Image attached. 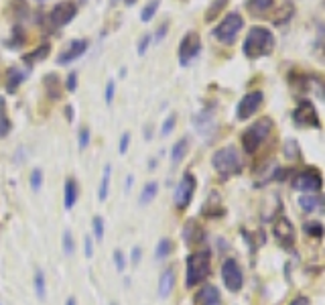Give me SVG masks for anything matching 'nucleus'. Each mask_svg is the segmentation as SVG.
Here are the masks:
<instances>
[{
  "label": "nucleus",
  "instance_id": "nucleus-4",
  "mask_svg": "<svg viewBox=\"0 0 325 305\" xmlns=\"http://www.w3.org/2000/svg\"><path fill=\"white\" fill-rule=\"evenodd\" d=\"M242 29H244V17L240 12H228V15L215 25L213 37L218 39L222 45H234Z\"/></svg>",
  "mask_w": 325,
  "mask_h": 305
},
{
  "label": "nucleus",
  "instance_id": "nucleus-25",
  "mask_svg": "<svg viewBox=\"0 0 325 305\" xmlns=\"http://www.w3.org/2000/svg\"><path fill=\"white\" fill-rule=\"evenodd\" d=\"M157 193H159V183L157 181H148L142 191H140V196H139V203L140 205H148L155 198H157Z\"/></svg>",
  "mask_w": 325,
  "mask_h": 305
},
{
  "label": "nucleus",
  "instance_id": "nucleus-19",
  "mask_svg": "<svg viewBox=\"0 0 325 305\" xmlns=\"http://www.w3.org/2000/svg\"><path fill=\"white\" fill-rule=\"evenodd\" d=\"M24 77H26V72H23L19 67H10L6 72V92L15 94L19 90V86L24 81Z\"/></svg>",
  "mask_w": 325,
  "mask_h": 305
},
{
  "label": "nucleus",
  "instance_id": "nucleus-29",
  "mask_svg": "<svg viewBox=\"0 0 325 305\" xmlns=\"http://www.w3.org/2000/svg\"><path fill=\"white\" fill-rule=\"evenodd\" d=\"M171 253H173V242L169 238H161L157 242V248H155V256L159 260H162V258H167Z\"/></svg>",
  "mask_w": 325,
  "mask_h": 305
},
{
  "label": "nucleus",
  "instance_id": "nucleus-40",
  "mask_svg": "<svg viewBox=\"0 0 325 305\" xmlns=\"http://www.w3.org/2000/svg\"><path fill=\"white\" fill-rule=\"evenodd\" d=\"M114 265H116V271H118V273H124V269H126V258H124V253H122V251H114Z\"/></svg>",
  "mask_w": 325,
  "mask_h": 305
},
{
  "label": "nucleus",
  "instance_id": "nucleus-36",
  "mask_svg": "<svg viewBox=\"0 0 325 305\" xmlns=\"http://www.w3.org/2000/svg\"><path fill=\"white\" fill-rule=\"evenodd\" d=\"M175 124H177V114H175V112H171V114L167 116V120L162 122V128H161V136H169V134H171V130L175 128Z\"/></svg>",
  "mask_w": 325,
  "mask_h": 305
},
{
  "label": "nucleus",
  "instance_id": "nucleus-38",
  "mask_svg": "<svg viewBox=\"0 0 325 305\" xmlns=\"http://www.w3.org/2000/svg\"><path fill=\"white\" fill-rule=\"evenodd\" d=\"M41 185H43V171L35 169V171L31 173V187H33V191H39Z\"/></svg>",
  "mask_w": 325,
  "mask_h": 305
},
{
  "label": "nucleus",
  "instance_id": "nucleus-13",
  "mask_svg": "<svg viewBox=\"0 0 325 305\" xmlns=\"http://www.w3.org/2000/svg\"><path fill=\"white\" fill-rule=\"evenodd\" d=\"M273 234H275V238L280 242V246H284V248H289V246L295 244V228H293L291 220L287 216H279L275 220Z\"/></svg>",
  "mask_w": 325,
  "mask_h": 305
},
{
  "label": "nucleus",
  "instance_id": "nucleus-8",
  "mask_svg": "<svg viewBox=\"0 0 325 305\" xmlns=\"http://www.w3.org/2000/svg\"><path fill=\"white\" fill-rule=\"evenodd\" d=\"M199 51H201V37L195 31L185 33V37L179 43V63L187 67L199 55Z\"/></svg>",
  "mask_w": 325,
  "mask_h": 305
},
{
  "label": "nucleus",
  "instance_id": "nucleus-21",
  "mask_svg": "<svg viewBox=\"0 0 325 305\" xmlns=\"http://www.w3.org/2000/svg\"><path fill=\"white\" fill-rule=\"evenodd\" d=\"M77 196H79V191H77V181H75V179H67V181H65V193H63L65 210H71V207L75 205Z\"/></svg>",
  "mask_w": 325,
  "mask_h": 305
},
{
  "label": "nucleus",
  "instance_id": "nucleus-54",
  "mask_svg": "<svg viewBox=\"0 0 325 305\" xmlns=\"http://www.w3.org/2000/svg\"><path fill=\"white\" fill-rule=\"evenodd\" d=\"M112 305H116V303H112Z\"/></svg>",
  "mask_w": 325,
  "mask_h": 305
},
{
  "label": "nucleus",
  "instance_id": "nucleus-42",
  "mask_svg": "<svg viewBox=\"0 0 325 305\" xmlns=\"http://www.w3.org/2000/svg\"><path fill=\"white\" fill-rule=\"evenodd\" d=\"M77 138H79V149H86V147L90 145V128H88V127L79 128V134H77Z\"/></svg>",
  "mask_w": 325,
  "mask_h": 305
},
{
  "label": "nucleus",
  "instance_id": "nucleus-51",
  "mask_svg": "<svg viewBox=\"0 0 325 305\" xmlns=\"http://www.w3.org/2000/svg\"><path fill=\"white\" fill-rule=\"evenodd\" d=\"M65 305H77V301H75V297H70V299H67V303Z\"/></svg>",
  "mask_w": 325,
  "mask_h": 305
},
{
  "label": "nucleus",
  "instance_id": "nucleus-45",
  "mask_svg": "<svg viewBox=\"0 0 325 305\" xmlns=\"http://www.w3.org/2000/svg\"><path fill=\"white\" fill-rule=\"evenodd\" d=\"M284 155H287V157L299 155V147H297V141H287V143H284Z\"/></svg>",
  "mask_w": 325,
  "mask_h": 305
},
{
  "label": "nucleus",
  "instance_id": "nucleus-1",
  "mask_svg": "<svg viewBox=\"0 0 325 305\" xmlns=\"http://www.w3.org/2000/svg\"><path fill=\"white\" fill-rule=\"evenodd\" d=\"M275 45H277V39L273 31L266 29V26H252L246 39H244L242 53L246 59H260L273 53Z\"/></svg>",
  "mask_w": 325,
  "mask_h": 305
},
{
  "label": "nucleus",
  "instance_id": "nucleus-22",
  "mask_svg": "<svg viewBox=\"0 0 325 305\" xmlns=\"http://www.w3.org/2000/svg\"><path fill=\"white\" fill-rule=\"evenodd\" d=\"M49 53H51V45H49V43H43V45H39L37 49L24 53L23 61H24L26 65H33V63H37V61H43Z\"/></svg>",
  "mask_w": 325,
  "mask_h": 305
},
{
  "label": "nucleus",
  "instance_id": "nucleus-49",
  "mask_svg": "<svg viewBox=\"0 0 325 305\" xmlns=\"http://www.w3.org/2000/svg\"><path fill=\"white\" fill-rule=\"evenodd\" d=\"M140 256H142V251H140V246H134V248H132V258H130L134 267H137V265H139V260H140Z\"/></svg>",
  "mask_w": 325,
  "mask_h": 305
},
{
  "label": "nucleus",
  "instance_id": "nucleus-34",
  "mask_svg": "<svg viewBox=\"0 0 325 305\" xmlns=\"http://www.w3.org/2000/svg\"><path fill=\"white\" fill-rule=\"evenodd\" d=\"M63 253L67 254V256H71L73 253H75V240H73V236H71V232L70 230H65L63 232Z\"/></svg>",
  "mask_w": 325,
  "mask_h": 305
},
{
  "label": "nucleus",
  "instance_id": "nucleus-52",
  "mask_svg": "<svg viewBox=\"0 0 325 305\" xmlns=\"http://www.w3.org/2000/svg\"><path fill=\"white\" fill-rule=\"evenodd\" d=\"M65 110H67V118H70V120H71V110H73V108H71V106H67Z\"/></svg>",
  "mask_w": 325,
  "mask_h": 305
},
{
  "label": "nucleus",
  "instance_id": "nucleus-7",
  "mask_svg": "<svg viewBox=\"0 0 325 305\" xmlns=\"http://www.w3.org/2000/svg\"><path fill=\"white\" fill-rule=\"evenodd\" d=\"M77 15V4L71 0H61L59 4H55L49 12V25L53 29H61V26L70 25Z\"/></svg>",
  "mask_w": 325,
  "mask_h": 305
},
{
  "label": "nucleus",
  "instance_id": "nucleus-48",
  "mask_svg": "<svg viewBox=\"0 0 325 305\" xmlns=\"http://www.w3.org/2000/svg\"><path fill=\"white\" fill-rule=\"evenodd\" d=\"M65 88H67V92H75V88H77V74H70V76H67Z\"/></svg>",
  "mask_w": 325,
  "mask_h": 305
},
{
  "label": "nucleus",
  "instance_id": "nucleus-26",
  "mask_svg": "<svg viewBox=\"0 0 325 305\" xmlns=\"http://www.w3.org/2000/svg\"><path fill=\"white\" fill-rule=\"evenodd\" d=\"M110 177H112V167H110V165H106L104 173H102L100 187H98V200H100V202H106L108 193H110Z\"/></svg>",
  "mask_w": 325,
  "mask_h": 305
},
{
  "label": "nucleus",
  "instance_id": "nucleus-20",
  "mask_svg": "<svg viewBox=\"0 0 325 305\" xmlns=\"http://www.w3.org/2000/svg\"><path fill=\"white\" fill-rule=\"evenodd\" d=\"M43 88H45V94L49 96L51 100H57L61 96V81H59V76L55 74H47L43 77Z\"/></svg>",
  "mask_w": 325,
  "mask_h": 305
},
{
  "label": "nucleus",
  "instance_id": "nucleus-3",
  "mask_svg": "<svg viewBox=\"0 0 325 305\" xmlns=\"http://www.w3.org/2000/svg\"><path fill=\"white\" fill-rule=\"evenodd\" d=\"M270 130H273V120L270 118H260L256 120L252 127H248L242 132V147L248 155H254L256 151L260 149V145L268 138Z\"/></svg>",
  "mask_w": 325,
  "mask_h": 305
},
{
  "label": "nucleus",
  "instance_id": "nucleus-32",
  "mask_svg": "<svg viewBox=\"0 0 325 305\" xmlns=\"http://www.w3.org/2000/svg\"><path fill=\"white\" fill-rule=\"evenodd\" d=\"M226 4H228V0H213L211 2V6L208 8V15H206V21L209 23V21H213L215 17L220 15V12L226 8Z\"/></svg>",
  "mask_w": 325,
  "mask_h": 305
},
{
  "label": "nucleus",
  "instance_id": "nucleus-15",
  "mask_svg": "<svg viewBox=\"0 0 325 305\" xmlns=\"http://www.w3.org/2000/svg\"><path fill=\"white\" fill-rule=\"evenodd\" d=\"M193 124H195V130L203 136H209L215 130V118L209 110H201L199 114L193 116Z\"/></svg>",
  "mask_w": 325,
  "mask_h": 305
},
{
  "label": "nucleus",
  "instance_id": "nucleus-53",
  "mask_svg": "<svg viewBox=\"0 0 325 305\" xmlns=\"http://www.w3.org/2000/svg\"><path fill=\"white\" fill-rule=\"evenodd\" d=\"M134 2H137V0H124V4H126V6H132Z\"/></svg>",
  "mask_w": 325,
  "mask_h": 305
},
{
  "label": "nucleus",
  "instance_id": "nucleus-35",
  "mask_svg": "<svg viewBox=\"0 0 325 305\" xmlns=\"http://www.w3.org/2000/svg\"><path fill=\"white\" fill-rule=\"evenodd\" d=\"M92 230H93V238L102 240L104 238V218L102 216H93L92 220Z\"/></svg>",
  "mask_w": 325,
  "mask_h": 305
},
{
  "label": "nucleus",
  "instance_id": "nucleus-33",
  "mask_svg": "<svg viewBox=\"0 0 325 305\" xmlns=\"http://www.w3.org/2000/svg\"><path fill=\"white\" fill-rule=\"evenodd\" d=\"M23 43H24V33H23L21 26H15V29H12V37L8 39L6 47H8V49H17V47H21Z\"/></svg>",
  "mask_w": 325,
  "mask_h": 305
},
{
  "label": "nucleus",
  "instance_id": "nucleus-5",
  "mask_svg": "<svg viewBox=\"0 0 325 305\" xmlns=\"http://www.w3.org/2000/svg\"><path fill=\"white\" fill-rule=\"evenodd\" d=\"M209 275V253L201 251L193 253L187 256V273H185V285L191 289L199 285L201 281H206V277Z\"/></svg>",
  "mask_w": 325,
  "mask_h": 305
},
{
  "label": "nucleus",
  "instance_id": "nucleus-12",
  "mask_svg": "<svg viewBox=\"0 0 325 305\" xmlns=\"http://www.w3.org/2000/svg\"><path fill=\"white\" fill-rule=\"evenodd\" d=\"M293 187L305 193H319L323 187V179L317 169H307L293 179Z\"/></svg>",
  "mask_w": 325,
  "mask_h": 305
},
{
  "label": "nucleus",
  "instance_id": "nucleus-39",
  "mask_svg": "<svg viewBox=\"0 0 325 305\" xmlns=\"http://www.w3.org/2000/svg\"><path fill=\"white\" fill-rule=\"evenodd\" d=\"M315 49L325 57V26H319L317 31V39H315Z\"/></svg>",
  "mask_w": 325,
  "mask_h": 305
},
{
  "label": "nucleus",
  "instance_id": "nucleus-27",
  "mask_svg": "<svg viewBox=\"0 0 325 305\" xmlns=\"http://www.w3.org/2000/svg\"><path fill=\"white\" fill-rule=\"evenodd\" d=\"M10 132V118L6 114V102L0 96V138H4Z\"/></svg>",
  "mask_w": 325,
  "mask_h": 305
},
{
  "label": "nucleus",
  "instance_id": "nucleus-30",
  "mask_svg": "<svg viewBox=\"0 0 325 305\" xmlns=\"http://www.w3.org/2000/svg\"><path fill=\"white\" fill-rule=\"evenodd\" d=\"M35 293L39 299L47 297V283H45V273L43 271H35Z\"/></svg>",
  "mask_w": 325,
  "mask_h": 305
},
{
  "label": "nucleus",
  "instance_id": "nucleus-31",
  "mask_svg": "<svg viewBox=\"0 0 325 305\" xmlns=\"http://www.w3.org/2000/svg\"><path fill=\"white\" fill-rule=\"evenodd\" d=\"M159 6H161V0H151V2H148V4L142 8V12H140V21H142V23H151V21L155 19V15H157Z\"/></svg>",
  "mask_w": 325,
  "mask_h": 305
},
{
  "label": "nucleus",
  "instance_id": "nucleus-17",
  "mask_svg": "<svg viewBox=\"0 0 325 305\" xmlns=\"http://www.w3.org/2000/svg\"><path fill=\"white\" fill-rule=\"evenodd\" d=\"M175 287V271L173 269H165L159 277V297L167 299L171 295V291Z\"/></svg>",
  "mask_w": 325,
  "mask_h": 305
},
{
  "label": "nucleus",
  "instance_id": "nucleus-23",
  "mask_svg": "<svg viewBox=\"0 0 325 305\" xmlns=\"http://www.w3.org/2000/svg\"><path fill=\"white\" fill-rule=\"evenodd\" d=\"M275 2H277V0H248L246 8L252 12L254 17H258V15H266L268 10H273Z\"/></svg>",
  "mask_w": 325,
  "mask_h": 305
},
{
  "label": "nucleus",
  "instance_id": "nucleus-28",
  "mask_svg": "<svg viewBox=\"0 0 325 305\" xmlns=\"http://www.w3.org/2000/svg\"><path fill=\"white\" fill-rule=\"evenodd\" d=\"M183 236H185V242H199V238L203 236L201 228L195 224V222H187V226L183 230Z\"/></svg>",
  "mask_w": 325,
  "mask_h": 305
},
{
  "label": "nucleus",
  "instance_id": "nucleus-14",
  "mask_svg": "<svg viewBox=\"0 0 325 305\" xmlns=\"http://www.w3.org/2000/svg\"><path fill=\"white\" fill-rule=\"evenodd\" d=\"M88 45H90V43H88V39H75V41H71V43L59 53L57 63H59V65H67V63H71V61H75V59H79L81 55H84V53L88 51Z\"/></svg>",
  "mask_w": 325,
  "mask_h": 305
},
{
  "label": "nucleus",
  "instance_id": "nucleus-24",
  "mask_svg": "<svg viewBox=\"0 0 325 305\" xmlns=\"http://www.w3.org/2000/svg\"><path fill=\"white\" fill-rule=\"evenodd\" d=\"M187 151H189V141L183 136V138H179V141L171 147V163L173 165L181 163L185 159V155H187Z\"/></svg>",
  "mask_w": 325,
  "mask_h": 305
},
{
  "label": "nucleus",
  "instance_id": "nucleus-43",
  "mask_svg": "<svg viewBox=\"0 0 325 305\" xmlns=\"http://www.w3.org/2000/svg\"><path fill=\"white\" fill-rule=\"evenodd\" d=\"M128 145H130V132H124V134L120 136V145H118V152H120V155H126Z\"/></svg>",
  "mask_w": 325,
  "mask_h": 305
},
{
  "label": "nucleus",
  "instance_id": "nucleus-18",
  "mask_svg": "<svg viewBox=\"0 0 325 305\" xmlns=\"http://www.w3.org/2000/svg\"><path fill=\"white\" fill-rule=\"evenodd\" d=\"M299 205L305 212H317L325 205V198L321 193H305V196L299 198Z\"/></svg>",
  "mask_w": 325,
  "mask_h": 305
},
{
  "label": "nucleus",
  "instance_id": "nucleus-16",
  "mask_svg": "<svg viewBox=\"0 0 325 305\" xmlns=\"http://www.w3.org/2000/svg\"><path fill=\"white\" fill-rule=\"evenodd\" d=\"M195 303L197 305H222V295L213 285H206L195 293Z\"/></svg>",
  "mask_w": 325,
  "mask_h": 305
},
{
  "label": "nucleus",
  "instance_id": "nucleus-6",
  "mask_svg": "<svg viewBox=\"0 0 325 305\" xmlns=\"http://www.w3.org/2000/svg\"><path fill=\"white\" fill-rule=\"evenodd\" d=\"M291 118H293V122L299 128H321L319 114H317L315 106L311 104L309 100H301L299 104H297V108L293 110Z\"/></svg>",
  "mask_w": 325,
  "mask_h": 305
},
{
  "label": "nucleus",
  "instance_id": "nucleus-10",
  "mask_svg": "<svg viewBox=\"0 0 325 305\" xmlns=\"http://www.w3.org/2000/svg\"><path fill=\"white\" fill-rule=\"evenodd\" d=\"M195 177L193 173H185L181 177V181L177 185V189H175V205H177V210H185V207H189V203H191L193 200V193H195Z\"/></svg>",
  "mask_w": 325,
  "mask_h": 305
},
{
  "label": "nucleus",
  "instance_id": "nucleus-2",
  "mask_svg": "<svg viewBox=\"0 0 325 305\" xmlns=\"http://www.w3.org/2000/svg\"><path fill=\"white\" fill-rule=\"evenodd\" d=\"M211 165L222 177H232L242 171V157L236 147H222L213 152Z\"/></svg>",
  "mask_w": 325,
  "mask_h": 305
},
{
  "label": "nucleus",
  "instance_id": "nucleus-47",
  "mask_svg": "<svg viewBox=\"0 0 325 305\" xmlns=\"http://www.w3.org/2000/svg\"><path fill=\"white\" fill-rule=\"evenodd\" d=\"M167 29H169V23H162V25L159 26V31H157V33H155V37H153V41H155V43H161V41H162V37L167 35Z\"/></svg>",
  "mask_w": 325,
  "mask_h": 305
},
{
  "label": "nucleus",
  "instance_id": "nucleus-37",
  "mask_svg": "<svg viewBox=\"0 0 325 305\" xmlns=\"http://www.w3.org/2000/svg\"><path fill=\"white\" fill-rule=\"evenodd\" d=\"M114 94H116V84H114V79H108L106 92H104V100H106L108 106H112V102H114Z\"/></svg>",
  "mask_w": 325,
  "mask_h": 305
},
{
  "label": "nucleus",
  "instance_id": "nucleus-44",
  "mask_svg": "<svg viewBox=\"0 0 325 305\" xmlns=\"http://www.w3.org/2000/svg\"><path fill=\"white\" fill-rule=\"evenodd\" d=\"M151 41H153V37H151V35H144V37H142V39L139 41V47H137L139 55H144V53H146L148 45H151Z\"/></svg>",
  "mask_w": 325,
  "mask_h": 305
},
{
  "label": "nucleus",
  "instance_id": "nucleus-11",
  "mask_svg": "<svg viewBox=\"0 0 325 305\" xmlns=\"http://www.w3.org/2000/svg\"><path fill=\"white\" fill-rule=\"evenodd\" d=\"M222 279H224V285L236 293V291L242 289V283H244V275H242V269L238 265L236 258H226L224 265H222Z\"/></svg>",
  "mask_w": 325,
  "mask_h": 305
},
{
  "label": "nucleus",
  "instance_id": "nucleus-9",
  "mask_svg": "<svg viewBox=\"0 0 325 305\" xmlns=\"http://www.w3.org/2000/svg\"><path fill=\"white\" fill-rule=\"evenodd\" d=\"M262 102H264V94L260 90L244 94V98L238 102V108H236L238 120H248L250 116H254L256 112H258V108L262 106Z\"/></svg>",
  "mask_w": 325,
  "mask_h": 305
},
{
  "label": "nucleus",
  "instance_id": "nucleus-41",
  "mask_svg": "<svg viewBox=\"0 0 325 305\" xmlns=\"http://www.w3.org/2000/svg\"><path fill=\"white\" fill-rule=\"evenodd\" d=\"M305 232L307 234H313V236H321V234H323V228H321V224H319V222H307V224H305Z\"/></svg>",
  "mask_w": 325,
  "mask_h": 305
},
{
  "label": "nucleus",
  "instance_id": "nucleus-50",
  "mask_svg": "<svg viewBox=\"0 0 325 305\" xmlns=\"http://www.w3.org/2000/svg\"><path fill=\"white\" fill-rule=\"evenodd\" d=\"M289 305H311V301H309L307 297H295Z\"/></svg>",
  "mask_w": 325,
  "mask_h": 305
},
{
  "label": "nucleus",
  "instance_id": "nucleus-46",
  "mask_svg": "<svg viewBox=\"0 0 325 305\" xmlns=\"http://www.w3.org/2000/svg\"><path fill=\"white\" fill-rule=\"evenodd\" d=\"M84 254H86V258H92V256H93V242H92V236H86V238H84Z\"/></svg>",
  "mask_w": 325,
  "mask_h": 305
}]
</instances>
